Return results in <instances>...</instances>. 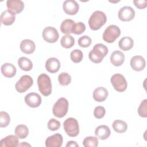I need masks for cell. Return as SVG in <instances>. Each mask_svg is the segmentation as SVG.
I'll return each instance as SVG.
<instances>
[{
	"mask_svg": "<svg viewBox=\"0 0 147 147\" xmlns=\"http://www.w3.org/2000/svg\"><path fill=\"white\" fill-rule=\"evenodd\" d=\"M110 82L114 88L118 92H123L127 88V81L122 74H115L113 75L110 79Z\"/></svg>",
	"mask_w": 147,
	"mask_h": 147,
	"instance_id": "52a82bcc",
	"label": "cell"
},
{
	"mask_svg": "<svg viewBox=\"0 0 147 147\" xmlns=\"http://www.w3.org/2000/svg\"><path fill=\"white\" fill-rule=\"evenodd\" d=\"M68 110V101L65 98H59L54 104L53 114L57 118H63L67 113Z\"/></svg>",
	"mask_w": 147,
	"mask_h": 147,
	"instance_id": "277c9868",
	"label": "cell"
},
{
	"mask_svg": "<svg viewBox=\"0 0 147 147\" xmlns=\"http://www.w3.org/2000/svg\"><path fill=\"white\" fill-rule=\"evenodd\" d=\"M44 40L49 43H54L59 39V33L57 29L52 26L45 28L42 33Z\"/></svg>",
	"mask_w": 147,
	"mask_h": 147,
	"instance_id": "9c48e42d",
	"label": "cell"
},
{
	"mask_svg": "<svg viewBox=\"0 0 147 147\" xmlns=\"http://www.w3.org/2000/svg\"><path fill=\"white\" fill-rule=\"evenodd\" d=\"M105 114H106L105 109L101 106L96 107L94 110V117L97 119L102 118L105 116Z\"/></svg>",
	"mask_w": 147,
	"mask_h": 147,
	"instance_id": "74e56055",
	"label": "cell"
},
{
	"mask_svg": "<svg viewBox=\"0 0 147 147\" xmlns=\"http://www.w3.org/2000/svg\"><path fill=\"white\" fill-rule=\"evenodd\" d=\"M64 129L71 137H76L79 133V126L78 121L74 118H68L63 123Z\"/></svg>",
	"mask_w": 147,
	"mask_h": 147,
	"instance_id": "5b68a950",
	"label": "cell"
},
{
	"mask_svg": "<svg viewBox=\"0 0 147 147\" xmlns=\"http://www.w3.org/2000/svg\"><path fill=\"white\" fill-rule=\"evenodd\" d=\"M83 145L84 147H96L98 145V139L96 137H87L84 139Z\"/></svg>",
	"mask_w": 147,
	"mask_h": 147,
	"instance_id": "f546056e",
	"label": "cell"
},
{
	"mask_svg": "<svg viewBox=\"0 0 147 147\" xmlns=\"http://www.w3.org/2000/svg\"><path fill=\"white\" fill-rule=\"evenodd\" d=\"M41 98L40 95L36 92H30L27 94L25 97V102L26 104L33 108L38 107L41 103Z\"/></svg>",
	"mask_w": 147,
	"mask_h": 147,
	"instance_id": "8fae6325",
	"label": "cell"
},
{
	"mask_svg": "<svg viewBox=\"0 0 147 147\" xmlns=\"http://www.w3.org/2000/svg\"><path fill=\"white\" fill-rule=\"evenodd\" d=\"M70 57L71 60L75 63H80L83 57V52L79 49H75L71 52Z\"/></svg>",
	"mask_w": 147,
	"mask_h": 147,
	"instance_id": "1f68e13d",
	"label": "cell"
},
{
	"mask_svg": "<svg viewBox=\"0 0 147 147\" xmlns=\"http://www.w3.org/2000/svg\"><path fill=\"white\" fill-rule=\"evenodd\" d=\"M85 24L82 22H78L74 24L72 29V33L79 35L83 33L85 31Z\"/></svg>",
	"mask_w": 147,
	"mask_h": 147,
	"instance_id": "836d02e7",
	"label": "cell"
},
{
	"mask_svg": "<svg viewBox=\"0 0 147 147\" xmlns=\"http://www.w3.org/2000/svg\"><path fill=\"white\" fill-rule=\"evenodd\" d=\"M6 6L7 9L15 14L20 13L24 8V3L20 0H7Z\"/></svg>",
	"mask_w": 147,
	"mask_h": 147,
	"instance_id": "4fadbf2b",
	"label": "cell"
},
{
	"mask_svg": "<svg viewBox=\"0 0 147 147\" xmlns=\"http://www.w3.org/2000/svg\"><path fill=\"white\" fill-rule=\"evenodd\" d=\"M131 68L136 71L143 70L146 65L145 59L141 56H134L131 57L130 62Z\"/></svg>",
	"mask_w": 147,
	"mask_h": 147,
	"instance_id": "9a60e30c",
	"label": "cell"
},
{
	"mask_svg": "<svg viewBox=\"0 0 147 147\" xmlns=\"http://www.w3.org/2000/svg\"><path fill=\"white\" fill-rule=\"evenodd\" d=\"M37 84L40 92L45 96L52 92V83L49 76L46 74H41L37 78Z\"/></svg>",
	"mask_w": 147,
	"mask_h": 147,
	"instance_id": "3957f363",
	"label": "cell"
},
{
	"mask_svg": "<svg viewBox=\"0 0 147 147\" xmlns=\"http://www.w3.org/2000/svg\"><path fill=\"white\" fill-rule=\"evenodd\" d=\"M110 61L113 65L118 67L121 65L125 61V55L119 51H114L110 57Z\"/></svg>",
	"mask_w": 147,
	"mask_h": 147,
	"instance_id": "603a6c76",
	"label": "cell"
},
{
	"mask_svg": "<svg viewBox=\"0 0 147 147\" xmlns=\"http://www.w3.org/2000/svg\"><path fill=\"white\" fill-rule=\"evenodd\" d=\"M95 134L99 139L104 140L109 137L111 134V131L107 126L102 125L98 126L96 128L95 130Z\"/></svg>",
	"mask_w": 147,
	"mask_h": 147,
	"instance_id": "7402d4cb",
	"label": "cell"
},
{
	"mask_svg": "<svg viewBox=\"0 0 147 147\" xmlns=\"http://www.w3.org/2000/svg\"><path fill=\"white\" fill-rule=\"evenodd\" d=\"M75 21L71 19L64 20L61 24L60 30L61 32L66 34H69L72 33V29L75 24Z\"/></svg>",
	"mask_w": 147,
	"mask_h": 147,
	"instance_id": "d4e9b609",
	"label": "cell"
},
{
	"mask_svg": "<svg viewBox=\"0 0 147 147\" xmlns=\"http://www.w3.org/2000/svg\"><path fill=\"white\" fill-rule=\"evenodd\" d=\"M58 80L61 86H68L71 82V76L67 72H61L58 76Z\"/></svg>",
	"mask_w": 147,
	"mask_h": 147,
	"instance_id": "4dcf8cb0",
	"label": "cell"
},
{
	"mask_svg": "<svg viewBox=\"0 0 147 147\" xmlns=\"http://www.w3.org/2000/svg\"><path fill=\"white\" fill-rule=\"evenodd\" d=\"M134 5L140 9H145L147 6V1L146 0H137L134 1Z\"/></svg>",
	"mask_w": 147,
	"mask_h": 147,
	"instance_id": "f35d334b",
	"label": "cell"
},
{
	"mask_svg": "<svg viewBox=\"0 0 147 147\" xmlns=\"http://www.w3.org/2000/svg\"><path fill=\"white\" fill-rule=\"evenodd\" d=\"M35 48V43L31 40L25 39L21 42L20 49L24 53L31 54L34 52Z\"/></svg>",
	"mask_w": 147,
	"mask_h": 147,
	"instance_id": "ffe728a7",
	"label": "cell"
},
{
	"mask_svg": "<svg viewBox=\"0 0 147 147\" xmlns=\"http://www.w3.org/2000/svg\"><path fill=\"white\" fill-rule=\"evenodd\" d=\"M18 65L20 68L25 71H30L33 68V64L31 60L26 57H21L18 60Z\"/></svg>",
	"mask_w": 147,
	"mask_h": 147,
	"instance_id": "484cf974",
	"label": "cell"
},
{
	"mask_svg": "<svg viewBox=\"0 0 147 147\" xmlns=\"http://www.w3.org/2000/svg\"><path fill=\"white\" fill-rule=\"evenodd\" d=\"M1 71L2 75L6 78H12L16 74V68L11 63H6L2 65Z\"/></svg>",
	"mask_w": 147,
	"mask_h": 147,
	"instance_id": "44dd1931",
	"label": "cell"
},
{
	"mask_svg": "<svg viewBox=\"0 0 147 147\" xmlns=\"http://www.w3.org/2000/svg\"><path fill=\"white\" fill-rule=\"evenodd\" d=\"M108 91L103 87H99L95 89L93 92L94 99L98 102L105 101L108 96Z\"/></svg>",
	"mask_w": 147,
	"mask_h": 147,
	"instance_id": "ac0fdd59",
	"label": "cell"
},
{
	"mask_svg": "<svg viewBox=\"0 0 147 147\" xmlns=\"http://www.w3.org/2000/svg\"><path fill=\"white\" fill-rule=\"evenodd\" d=\"M108 53V48L102 44H95L88 54L90 60L94 63H100Z\"/></svg>",
	"mask_w": 147,
	"mask_h": 147,
	"instance_id": "6da1fadb",
	"label": "cell"
},
{
	"mask_svg": "<svg viewBox=\"0 0 147 147\" xmlns=\"http://www.w3.org/2000/svg\"><path fill=\"white\" fill-rule=\"evenodd\" d=\"M48 129L52 131H55L58 130L60 127V122L55 118L51 119L47 124Z\"/></svg>",
	"mask_w": 147,
	"mask_h": 147,
	"instance_id": "8d00e7d4",
	"label": "cell"
},
{
	"mask_svg": "<svg viewBox=\"0 0 147 147\" xmlns=\"http://www.w3.org/2000/svg\"><path fill=\"white\" fill-rule=\"evenodd\" d=\"M10 122V117L9 115L5 111L0 112V127H5L8 126Z\"/></svg>",
	"mask_w": 147,
	"mask_h": 147,
	"instance_id": "d6a6232c",
	"label": "cell"
},
{
	"mask_svg": "<svg viewBox=\"0 0 147 147\" xmlns=\"http://www.w3.org/2000/svg\"><path fill=\"white\" fill-rule=\"evenodd\" d=\"M118 16L122 21H130L134 18L135 11L130 6H123L118 11Z\"/></svg>",
	"mask_w": 147,
	"mask_h": 147,
	"instance_id": "30bf717a",
	"label": "cell"
},
{
	"mask_svg": "<svg viewBox=\"0 0 147 147\" xmlns=\"http://www.w3.org/2000/svg\"><path fill=\"white\" fill-rule=\"evenodd\" d=\"M16 136L20 139L25 138L29 134V129L25 125H18L15 128Z\"/></svg>",
	"mask_w": 147,
	"mask_h": 147,
	"instance_id": "83f0119b",
	"label": "cell"
},
{
	"mask_svg": "<svg viewBox=\"0 0 147 147\" xmlns=\"http://www.w3.org/2000/svg\"><path fill=\"white\" fill-rule=\"evenodd\" d=\"M107 21L106 14L102 11H95L88 20V25L91 29L97 30L104 25Z\"/></svg>",
	"mask_w": 147,
	"mask_h": 147,
	"instance_id": "7a4b0ae2",
	"label": "cell"
},
{
	"mask_svg": "<svg viewBox=\"0 0 147 147\" xmlns=\"http://www.w3.org/2000/svg\"><path fill=\"white\" fill-rule=\"evenodd\" d=\"M67 147H79V145L76 143V141H69L67 142V144L65 145Z\"/></svg>",
	"mask_w": 147,
	"mask_h": 147,
	"instance_id": "ab89813d",
	"label": "cell"
},
{
	"mask_svg": "<svg viewBox=\"0 0 147 147\" xmlns=\"http://www.w3.org/2000/svg\"><path fill=\"white\" fill-rule=\"evenodd\" d=\"M63 141L62 135L60 133H56L46 139L45 145L47 147H60L63 144Z\"/></svg>",
	"mask_w": 147,
	"mask_h": 147,
	"instance_id": "5bb4252c",
	"label": "cell"
},
{
	"mask_svg": "<svg viewBox=\"0 0 147 147\" xmlns=\"http://www.w3.org/2000/svg\"><path fill=\"white\" fill-rule=\"evenodd\" d=\"M78 43L80 47L87 48L91 45V39L88 36H83L79 38Z\"/></svg>",
	"mask_w": 147,
	"mask_h": 147,
	"instance_id": "d590c367",
	"label": "cell"
},
{
	"mask_svg": "<svg viewBox=\"0 0 147 147\" xmlns=\"http://www.w3.org/2000/svg\"><path fill=\"white\" fill-rule=\"evenodd\" d=\"M121 35V29L115 25H111L107 27L103 33V39L107 43L114 42Z\"/></svg>",
	"mask_w": 147,
	"mask_h": 147,
	"instance_id": "8992f818",
	"label": "cell"
},
{
	"mask_svg": "<svg viewBox=\"0 0 147 147\" xmlns=\"http://www.w3.org/2000/svg\"><path fill=\"white\" fill-rule=\"evenodd\" d=\"M134 44L133 40L128 36L122 37L118 42L119 48L123 51H129L133 48Z\"/></svg>",
	"mask_w": 147,
	"mask_h": 147,
	"instance_id": "cb8c5ba5",
	"label": "cell"
},
{
	"mask_svg": "<svg viewBox=\"0 0 147 147\" xmlns=\"http://www.w3.org/2000/svg\"><path fill=\"white\" fill-rule=\"evenodd\" d=\"M19 146L18 138L14 135H9L0 141L1 147H16Z\"/></svg>",
	"mask_w": 147,
	"mask_h": 147,
	"instance_id": "2e32d148",
	"label": "cell"
},
{
	"mask_svg": "<svg viewBox=\"0 0 147 147\" xmlns=\"http://www.w3.org/2000/svg\"><path fill=\"white\" fill-rule=\"evenodd\" d=\"M23 145V146H30V145H29V144H26V142H22V143H21L20 145H19V146H22Z\"/></svg>",
	"mask_w": 147,
	"mask_h": 147,
	"instance_id": "60d3db41",
	"label": "cell"
},
{
	"mask_svg": "<svg viewBox=\"0 0 147 147\" xmlns=\"http://www.w3.org/2000/svg\"><path fill=\"white\" fill-rule=\"evenodd\" d=\"M1 22L6 26H9L12 25L16 20V14L11 12L9 10L3 11L1 15Z\"/></svg>",
	"mask_w": 147,
	"mask_h": 147,
	"instance_id": "d6986e66",
	"label": "cell"
},
{
	"mask_svg": "<svg viewBox=\"0 0 147 147\" xmlns=\"http://www.w3.org/2000/svg\"><path fill=\"white\" fill-rule=\"evenodd\" d=\"M45 67L49 72L56 73L60 69V63L57 58L51 57L46 61Z\"/></svg>",
	"mask_w": 147,
	"mask_h": 147,
	"instance_id": "e0dca14e",
	"label": "cell"
},
{
	"mask_svg": "<svg viewBox=\"0 0 147 147\" xmlns=\"http://www.w3.org/2000/svg\"><path fill=\"white\" fill-rule=\"evenodd\" d=\"M63 9L67 14L75 15L79 11V5L75 0H66L63 2Z\"/></svg>",
	"mask_w": 147,
	"mask_h": 147,
	"instance_id": "7c38bea8",
	"label": "cell"
},
{
	"mask_svg": "<svg viewBox=\"0 0 147 147\" xmlns=\"http://www.w3.org/2000/svg\"><path fill=\"white\" fill-rule=\"evenodd\" d=\"M60 44L64 48H70L74 46L75 44V39L71 35L66 34L61 37Z\"/></svg>",
	"mask_w": 147,
	"mask_h": 147,
	"instance_id": "f1b7e54d",
	"label": "cell"
},
{
	"mask_svg": "<svg viewBox=\"0 0 147 147\" xmlns=\"http://www.w3.org/2000/svg\"><path fill=\"white\" fill-rule=\"evenodd\" d=\"M33 84L32 78L27 75L22 76L20 80L17 82L15 85L16 90L20 93L25 92L27 91Z\"/></svg>",
	"mask_w": 147,
	"mask_h": 147,
	"instance_id": "ba28073f",
	"label": "cell"
},
{
	"mask_svg": "<svg viewBox=\"0 0 147 147\" xmlns=\"http://www.w3.org/2000/svg\"><path fill=\"white\" fill-rule=\"evenodd\" d=\"M138 115L143 118L147 117V99L143 100L138 108Z\"/></svg>",
	"mask_w": 147,
	"mask_h": 147,
	"instance_id": "e575fe53",
	"label": "cell"
},
{
	"mask_svg": "<svg viewBox=\"0 0 147 147\" xmlns=\"http://www.w3.org/2000/svg\"><path fill=\"white\" fill-rule=\"evenodd\" d=\"M112 127L115 131L118 133H122L125 132L127 129V123L122 120L117 119L113 122Z\"/></svg>",
	"mask_w": 147,
	"mask_h": 147,
	"instance_id": "4316f807",
	"label": "cell"
}]
</instances>
